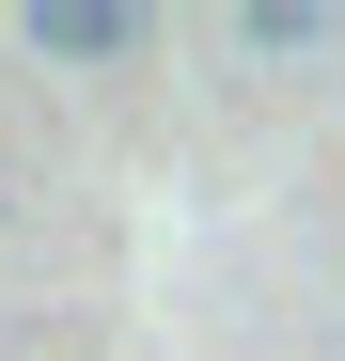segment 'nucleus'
<instances>
[{"instance_id":"nucleus-1","label":"nucleus","mask_w":345,"mask_h":361,"mask_svg":"<svg viewBox=\"0 0 345 361\" xmlns=\"http://www.w3.org/2000/svg\"><path fill=\"white\" fill-rule=\"evenodd\" d=\"M16 47L32 63H142V16H110V0H32Z\"/></svg>"},{"instance_id":"nucleus-2","label":"nucleus","mask_w":345,"mask_h":361,"mask_svg":"<svg viewBox=\"0 0 345 361\" xmlns=\"http://www.w3.org/2000/svg\"><path fill=\"white\" fill-rule=\"evenodd\" d=\"M236 47H251V63H314V47H330V16H314V0H251V16H236Z\"/></svg>"},{"instance_id":"nucleus-3","label":"nucleus","mask_w":345,"mask_h":361,"mask_svg":"<svg viewBox=\"0 0 345 361\" xmlns=\"http://www.w3.org/2000/svg\"><path fill=\"white\" fill-rule=\"evenodd\" d=\"M0 220H16V189H0Z\"/></svg>"}]
</instances>
